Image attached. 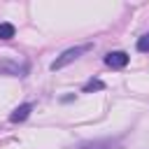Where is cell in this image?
Instances as JSON below:
<instances>
[{
  "mask_svg": "<svg viewBox=\"0 0 149 149\" xmlns=\"http://www.w3.org/2000/svg\"><path fill=\"white\" fill-rule=\"evenodd\" d=\"M30 112H33V105L30 102H23V105H19L12 114H9V121L12 123H19V121H26L28 116H30Z\"/></svg>",
  "mask_w": 149,
  "mask_h": 149,
  "instance_id": "cell-4",
  "label": "cell"
},
{
  "mask_svg": "<svg viewBox=\"0 0 149 149\" xmlns=\"http://www.w3.org/2000/svg\"><path fill=\"white\" fill-rule=\"evenodd\" d=\"M16 33V28L12 23H0V40H12Z\"/></svg>",
  "mask_w": 149,
  "mask_h": 149,
  "instance_id": "cell-6",
  "label": "cell"
},
{
  "mask_svg": "<svg viewBox=\"0 0 149 149\" xmlns=\"http://www.w3.org/2000/svg\"><path fill=\"white\" fill-rule=\"evenodd\" d=\"M105 88V81H100V79H88L86 84H84V93H91V91H102Z\"/></svg>",
  "mask_w": 149,
  "mask_h": 149,
  "instance_id": "cell-5",
  "label": "cell"
},
{
  "mask_svg": "<svg viewBox=\"0 0 149 149\" xmlns=\"http://www.w3.org/2000/svg\"><path fill=\"white\" fill-rule=\"evenodd\" d=\"M72 149H121V140L119 137H102V140H86L79 142Z\"/></svg>",
  "mask_w": 149,
  "mask_h": 149,
  "instance_id": "cell-2",
  "label": "cell"
},
{
  "mask_svg": "<svg viewBox=\"0 0 149 149\" xmlns=\"http://www.w3.org/2000/svg\"><path fill=\"white\" fill-rule=\"evenodd\" d=\"M105 63H107L112 70H121V68L128 65V54H126V51H109V54L105 56Z\"/></svg>",
  "mask_w": 149,
  "mask_h": 149,
  "instance_id": "cell-3",
  "label": "cell"
},
{
  "mask_svg": "<svg viewBox=\"0 0 149 149\" xmlns=\"http://www.w3.org/2000/svg\"><path fill=\"white\" fill-rule=\"evenodd\" d=\"M91 47H93V44H77V47H72V49H65V51H63V54H61L49 68H51V70H63L65 65H70L72 61H77L81 54L91 51Z\"/></svg>",
  "mask_w": 149,
  "mask_h": 149,
  "instance_id": "cell-1",
  "label": "cell"
},
{
  "mask_svg": "<svg viewBox=\"0 0 149 149\" xmlns=\"http://www.w3.org/2000/svg\"><path fill=\"white\" fill-rule=\"evenodd\" d=\"M137 51H142V54L149 51V33H144V35L137 40Z\"/></svg>",
  "mask_w": 149,
  "mask_h": 149,
  "instance_id": "cell-7",
  "label": "cell"
}]
</instances>
